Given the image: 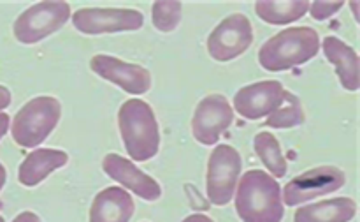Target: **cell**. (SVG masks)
Here are the masks:
<instances>
[{
	"label": "cell",
	"mask_w": 360,
	"mask_h": 222,
	"mask_svg": "<svg viewBox=\"0 0 360 222\" xmlns=\"http://www.w3.org/2000/svg\"><path fill=\"white\" fill-rule=\"evenodd\" d=\"M320 35L311 27H292L267 39L259 49V63L269 73H281L319 55Z\"/></svg>",
	"instance_id": "cell-3"
},
{
	"label": "cell",
	"mask_w": 360,
	"mask_h": 222,
	"mask_svg": "<svg viewBox=\"0 0 360 222\" xmlns=\"http://www.w3.org/2000/svg\"><path fill=\"white\" fill-rule=\"evenodd\" d=\"M102 169L108 176L122 183L144 201H157L162 196V187L153 176L141 171L132 161L118 154H108L102 159Z\"/></svg>",
	"instance_id": "cell-13"
},
{
	"label": "cell",
	"mask_w": 360,
	"mask_h": 222,
	"mask_svg": "<svg viewBox=\"0 0 360 222\" xmlns=\"http://www.w3.org/2000/svg\"><path fill=\"white\" fill-rule=\"evenodd\" d=\"M6 180H7V171L6 168H4L2 162H0V190H2L4 185H6Z\"/></svg>",
	"instance_id": "cell-27"
},
{
	"label": "cell",
	"mask_w": 360,
	"mask_h": 222,
	"mask_svg": "<svg viewBox=\"0 0 360 222\" xmlns=\"http://www.w3.org/2000/svg\"><path fill=\"white\" fill-rule=\"evenodd\" d=\"M183 222H214V221L204 214H192L186 218H183Z\"/></svg>",
	"instance_id": "cell-26"
},
{
	"label": "cell",
	"mask_w": 360,
	"mask_h": 222,
	"mask_svg": "<svg viewBox=\"0 0 360 222\" xmlns=\"http://www.w3.org/2000/svg\"><path fill=\"white\" fill-rule=\"evenodd\" d=\"M357 215V203L352 197H333L297 208L294 222H350Z\"/></svg>",
	"instance_id": "cell-17"
},
{
	"label": "cell",
	"mask_w": 360,
	"mask_h": 222,
	"mask_svg": "<svg viewBox=\"0 0 360 222\" xmlns=\"http://www.w3.org/2000/svg\"><path fill=\"white\" fill-rule=\"evenodd\" d=\"M243 161L239 152L231 144H218L210 155L206 175L207 199L214 206H225L234 197L236 185L241 175Z\"/></svg>",
	"instance_id": "cell-6"
},
{
	"label": "cell",
	"mask_w": 360,
	"mask_h": 222,
	"mask_svg": "<svg viewBox=\"0 0 360 222\" xmlns=\"http://www.w3.org/2000/svg\"><path fill=\"white\" fill-rule=\"evenodd\" d=\"M350 6H352V9H354V16H355V20L359 21V13H357V9H359L360 4H359V2H352Z\"/></svg>",
	"instance_id": "cell-28"
},
{
	"label": "cell",
	"mask_w": 360,
	"mask_h": 222,
	"mask_svg": "<svg viewBox=\"0 0 360 222\" xmlns=\"http://www.w3.org/2000/svg\"><path fill=\"white\" fill-rule=\"evenodd\" d=\"M234 122V109L225 95L211 94L200 99L192 118V134L200 144H217Z\"/></svg>",
	"instance_id": "cell-10"
},
{
	"label": "cell",
	"mask_w": 360,
	"mask_h": 222,
	"mask_svg": "<svg viewBox=\"0 0 360 222\" xmlns=\"http://www.w3.org/2000/svg\"><path fill=\"white\" fill-rule=\"evenodd\" d=\"M11 101H13V97H11L9 88H6L4 85H0V111L6 108H9Z\"/></svg>",
	"instance_id": "cell-24"
},
{
	"label": "cell",
	"mask_w": 360,
	"mask_h": 222,
	"mask_svg": "<svg viewBox=\"0 0 360 222\" xmlns=\"http://www.w3.org/2000/svg\"><path fill=\"white\" fill-rule=\"evenodd\" d=\"M347 182V175L336 166H319L309 171L301 173L285 185L281 192V199L288 206H299V204L311 201L319 196L336 192Z\"/></svg>",
	"instance_id": "cell-9"
},
{
	"label": "cell",
	"mask_w": 360,
	"mask_h": 222,
	"mask_svg": "<svg viewBox=\"0 0 360 222\" xmlns=\"http://www.w3.org/2000/svg\"><path fill=\"white\" fill-rule=\"evenodd\" d=\"M320 44H322L327 60L336 67V74L343 88L350 92H357L360 87L357 51L352 46H348L347 42L341 41L340 37H334V35H327Z\"/></svg>",
	"instance_id": "cell-16"
},
{
	"label": "cell",
	"mask_w": 360,
	"mask_h": 222,
	"mask_svg": "<svg viewBox=\"0 0 360 222\" xmlns=\"http://www.w3.org/2000/svg\"><path fill=\"white\" fill-rule=\"evenodd\" d=\"M181 2H169V0H158L151 6V20L158 32H172L178 28L181 21Z\"/></svg>",
	"instance_id": "cell-21"
},
{
	"label": "cell",
	"mask_w": 360,
	"mask_h": 222,
	"mask_svg": "<svg viewBox=\"0 0 360 222\" xmlns=\"http://www.w3.org/2000/svg\"><path fill=\"white\" fill-rule=\"evenodd\" d=\"M9 115L7 113H2L0 111V140H2L4 136H6V132L9 130Z\"/></svg>",
	"instance_id": "cell-25"
},
{
	"label": "cell",
	"mask_w": 360,
	"mask_h": 222,
	"mask_svg": "<svg viewBox=\"0 0 360 222\" xmlns=\"http://www.w3.org/2000/svg\"><path fill=\"white\" fill-rule=\"evenodd\" d=\"M136 204L122 187L102 189L90 206V222H130Z\"/></svg>",
	"instance_id": "cell-14"
},
{
	"label": "cell",
	"mask_w": 360,
	"mask_h": 222,
	"mask_svg": "<svg viewBox=\"0 0 360 222\" xmlns=\"http://www.w3.org/2000/svg\"><path fill=\"white\" fill-rule=\"evenodd\" d=\"M90 69L102 80L111 81L127 94L143 95L151 88V74L137 63L123 62L111 55H95L90 60Z\"/></svg>",
	"instance_id": "cell-11"
},
{
	"label": "cell",
	"mask_w": 360,
	"mask_h": 222,
	"mask_svg": "<svg viewBox=\"0 0 360 222\" xmlns=\"http://www.w3.org/2000/svg\"><path fill=\"white\" fill-rule=\"evenodd\" d=\"M62 104L56 97H34L14 115L11 134L16 144L23 148H37L58 125Z\"/></svg>",
	"instance_id": "cell-4"
},
{
	"label": "cell",
	"mask_w": 360,
	"mask_h": 222,
	"mask_svg": "<svg viewBox=\"0 0 360 222\" xmlns=\"http://www.w3.org/2000/svg\"><path fill=\"white\" fill-rule=\"evenodd\" d=\"M13 222H41V217L34 211H21L13 218Z\"/></svg>",
	"instance_id": "cell-23"
},
{
	"label": "cell",
	"mask_w": 360,
	"mask_h": 222,
	"mask_svg": "<svg viewBox=\"0 0 360 222\" xmlns=\"http://www.w3.org/2000/svg\"><path fill=\"white\" fill-rule=\"evenodd\" d=\"M345 2H309L308 13L311 14L313 20L316 21H326L330 16L338 13L340 9H343Z\"/></svg>",
	"instance_id": "cell-22"
},
{
	"label": "cell",
	"mask_w": 360,
	"mask_h": 222,
	"mask_svg": "<svg viewBox=\"0 0 360 222\" xmlns=\"http://www.w3.org/2000/svg\"><path fill=\"white\" fill-rule=\"evenodd\" d=\"M285 97V88L280 81L267 80L243 87L234 95L236 113L246 120H260L269 116L281 106Z\"/></svg>",
	"instance_id": "cell-12"
},
{
	"label": "cell",
	"mask_w": 360,
	"mask_h": 222,
	"mask_svg": "<svg viewBox=\"0 0 360 222\" xmlns=\"http://www.w3.org/2000/svg\"><path fill=\"white\" fill-rule=\"evenodd\" d=\"M70 16L67 2H37L16 18L13 34L21 44H35L58 32Z\"/></svg>",
	"instance_id": "cell-5"
},
{
	"label": "cell",
	"mask_w": 360,
	"mask_h": 222,
	"mask_svg": "<svg viewBox=\"0 0 360 222\" xmlns=\"http://www.w3.org/2000/svg\"><path fill=\"white\" fill-rule=\"evenodd\" d=\"M0 222H6V221H4V217H2V215H0Z\"/></svg>",
	"instance_id": "cell-29"
},
{
	"label": "cell",
	"mask_w": 360,
	"mask_h": 222,
	"mask_svg": "<svg viewBox=\"0 0 360 222\" xmlns=\"http://www.w3.org/2000/svg\"><path fill=\"white\" fill-rule=\"evenodd\" d=\"M253 44V27L248 16L234 13L221 20L207 37V53L217 62H231Z\"/></svg>",
	"instance_id": "cell-8"
},
{
	"label": "cell",
	"mask_w": 360,
	"mask_h": 222,
	"mask_svg": "<svg viewBox=\"0 0 360 222\" xmlns=\"http://www.w3.org/2000/svg\"><path fill=\"white\" fill-rule=\"evenodd\" d=\"M69 162V155L56 148H37L25 157L18 169V180L25 187H35L44 182L53 171L63 168Z\"/></svg>",
	"instance_id": "cell-15"
},
{
	"label": "cell",
	"mask_w": 360,
	"mask_h": 222,
	"mask_svg": "<svg viewBox=\"0 0 360 222\" xmlns=\"http://www.w3.org/2000/svg\"><path fill=\"white\" fill-rule=\"evenodd\" d=\"M253 148H255L257 155L264 162V166L271 171L273 178H283L287 175V161H285L276 136L262 130L253 140Z\"/></svg>",
	"instance_id": "cell-19"
},
{
	"label": "cell",
	"mask_w": 360,
	"mask_h": 222,
	"mask_svg": "<svg viewBox=\"0 0 360 222\" xmlns=\"http://www.w3.org/2000/svg\"><path fill=\"white\" fill-rule=\"evenodd\" d=\"M118 129L125 150L136 162H146L160 150V129L153 108L141 99H129L118 109Z\"/></svg>",
	"instance_id": "cell-2"
},
{
	"label": "cell",
	"mask_w": 360,
	"mask_h": 222,
	"mask_svg": "<svg viewBox=\"0 0 360 222\" xmlns=\"http://www.w3.org/2000/svg\"><path fill=\"white\" fill-rule=\"evenodd\" d=\"M309 9L308 0H260L255 4L257 16L269 25H288L301 20Z\"/></svg>",
	"instance_id": "cell-18"
},
{
	"label": "cell",
	"mask_w": 360,
	"mask_h": 222,
	"mask_svg": "<svg viewBox=\"0 0 360 222\" xmlns=\"http://www.w3.org/2000/svg\"><path fill=\"white\" fill-rule=\"evenodd\" d=\"M70 18L74 28L86 35L134 32L144 25V16L141 11L116 9V7H83Z\"/></svg>",
	"instance_id": "cell-7"
},
{
	"label": "cell",
	"mask_w": 360,
	"mask_h": 222,
	"mask_svg": "<svg viewBox=\"0 0 360 222\" xmlns=\"http://www.w3.org/2000/svg\"><path fill=\"white\" fill-rule=\"evenodd\" d=\"M236 211L243 222H281L285 215L276 178L260 169L246 171L238 182Z\"/></svg>",
	"instance_id": "cell-1"
},
{
	"label": "cell",
	"mask_w": 360,
	"mask_h": 222,
	"mask_svg": "<svg viewBox=\"0 0 360 222\" xmlns=\"http://www.w3.org/2000/svg\"><path fill=\"white\" fill-rule=\"evenodd\" d=\"M304 122L306 115L304 108L301 104V99L295 94H292V92L285 90L283 102H281V106L276 111H273L267 116L266 125L273 127V129H292V127H297Z\"/></svg>",
	"instance_id": "cell-20"
}]
</instances>
